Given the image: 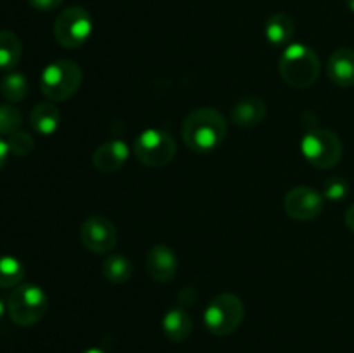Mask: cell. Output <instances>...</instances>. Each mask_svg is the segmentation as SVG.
I'll list each match as a JSON object with an SVG mask.
<instances>
[{"mask_svg":"<svg viewBox=\"0 0 354 353\" xmlns=\"http://www.w3.org/2000/svg\"><path fill=\"white\" fill-rule=\"evenodd\" d=\"M23 57V42L14 31L0 30V69L12 71Z\"/></svg>","mask_w":354,"mask_h":353,"instance_id":"ac0fdd59","label":"cell"},{"mask_svg":"<svg viewBox=\"0 0 354 353\" xmlns=\"http://www.w3.org/2000/svg\"><path fill=\"white\" fill-rule=\"evenodd\" d=\"M28 78L19 71H9L0 82V92L9 102H21L28 96Z\"/></svg>","mask_w":354,"mask_h":353,"instance_id":"ffe728a7","label":"cell"},{"mask_svg":"<svg viewBox=\"0 0 354 353\" xmlns=\"http://www.w3.org/2000/svg\"><path fill=\"white\" fill-rule=\"evenodd\" d=\"M23 113L12 102L0 104V135H10L21 130Z\"/></svg>","mask_w":354,"mask_h":353,"instance_id":"7402d4cb","label":"cell"},{"mask_svg":"<svg viewBox=\"0 0 354 353\" xmlns=\"http://www.w3.org/2000/svg\"><path fill=\"white\" fill-rule=\"evenodd\" d=\"M9 154H10V149H9V144H7V138H3L2 135H0V170L6 166Z\"/></svg>","mask_w":354,"mask_h":353,"instance_id":"4316f807","label":"cell"},{"mask_svg":"<svg viewBox=\"0 0 354 353\" xmlns=\"http://www.w3.org/2000/svg\"><path fill=\"white\" fill-rule=\"evenodd\" d=\"M327 75L332 83L348 89L354 85V51L353 48H337L332 52L327 62Z\"/></svg>","mask_w":354,"mask_h":353,"instance_id":"4fadbf2b","label":"cell"},{"mask_svg":"<svg viewBox=\"0 0 354 353\" xmlns=\"http://www.w3.org/2000/svg\"><path fill=\"white\" fill-rule=\"evenodd\" d=\"M244 314V303L237 294L221 293L214 296L204 308L203 320L211 334L228 336L241 327Z\"/></svg>","mask_w":354,"mask_h":353,"instance_id":"8992f818","label":"cell"},{"mask_svg":"<svg viewBox=\"0 0 354 353\" xmlns=\"http://www.w3.org/2000/svg\"><path fill=\"white\" fill-rule=\"evenodd\" d=\"M162 332H165L166 338L173 343H183L185 339H189V336L192 334V318H190L187 308L180 307L169 308L161 320Z\"/></svg>","mask_w":354,"mask_h":353,"instance_id":"5bb4252c","label":"cell"},{"mask_svg":"<svg viewBox=\"0 0 354 353\" xmlns=\"http://www.w3.org/2000/svg\"><path fill=\"white\" fill-rule=\"evenodd\" d=\"M349 183L342 176H328L324 182V197L328 201H341L348 196Z\"/></svg>","mask_w":354,"mask_h":353,"instance_id":"cb8c5ba5","label":"cell"},{"mask_svg":"<svg viewBox=\"0 0 354 353\" xmlns=\"http://www.w3.org/2000/svg\"><path fill=\"white\" fill-rule=\"evenodd\" d=\"M82 353H107V352H106V350H102V348H97V346H92V348L83 350Z\"/></svg>","mask_w":354,"mask_h":353,"instance_id":"f1b7e54d","label":"cell"},{"mask_svg":"<svg viewBox=\"0 0 354 353\" xmlns=\"http://www.w3.org/2000/svg\"><path fill=\"white\" fill-rule=\"evenodd\" d=\"M324 206V194L310 185L294 187L283 197V210L296 221L315 220V218L320 217Z\"/></svg>","mask_w":354,"mask_h":353,"instance_id":"9c48e42d","label":"cell"},{"mask_svg":"<svg viewBox=\"0 0 354 353\" xmlns=\"http://www.w3.org/2000/svg\"><path fill=\"white\" fill-rule=\"evenodd\" d=\"M178 300H180V303L187 305V307H189V305L196 303L197 293L192 289V287L187 286V287H183V289L178 293Z\"/></svg>","mask_w":354,"mask_h":353,"instance_id":"484cf974","label":"cell"},{"mask_svg":"<svg viewBox=\"0 0 354 353\" xmlns=\"http://www.w3.org/2000/svg\"><path fill=\"white\" fill-rule=\"evenodd\" d=\"M346 225H348V228L351 232H354V204L348 208V211H346Z\"/></svg>","mask_w":354,"mask_h":353,"instance_id":"83f0119b","label":"cell"},{"mask_svg":"<svg viewBox=\"0 0 354 353\" xmlns=\"http://www.w3.org/2000/svg\"><path fill=\"white\" fill-rule=\"evenodd\" d=\"M80 239L88 251L106 255L114 249L118 242V230L113 221L106 217H88L80 227Z\"/></svg>","mask_w":354,"mask_h":353,"instance_id":"30bf717a","label":"cell"},{"mask_svg":"<svg viewBox=\"0 0 354 353\" xmlns=\"http://www.w3.org/2000/svg\"><path fill=\"white\" fill-rule=\"evenodd\" d=\"M145 270L156 282H169L178 270V258L166 244H156L149 249Z\"/></svg>","mask_w":354,"mask_h":353,"instance_id":"8fae6325","label":"cell"},{"mask_svg":"<svg viewBox=\"0 0 354 353\" xmlns=\"http://www.w3.org/2000/svg\"><path fill=\"white\" fill-rule=\"evenodd\" d=\"M24 265L12 255L0 256V287L19 286L24 277Z\"/></svg>","mask_w":354,"mask_h":353,"instance_id":"44dd1931","label":"cell"},{"mask_svg":"<svg viewBox=\"0 0 354 353\" xmlns=\"http://www.w3.org/2000/svg\"><path fill=\"white\" fill-rule=\"evenodd\" d=\"M301 154L308 165L318 170H330L339 165L344 154V147L335 132L327 128L308 130L301 138Z\"/></svg>","mask_w":354,"mask_h":353,"instance_id":"277c9868","label":"cell"},{"mask_svg":"<svg viewBox=\"0 0 354 353\" xmlns=\"http://www.w3.org/2000/svg\"><path fill=\"white\" fill-rule=\"evenodd\" d=\"M83 71L78 62L71 59H57L44 68L40 75V90L48 100L62 102L78 92L82 87Z\"/></svg>","mask_w":354,"mask_h":353,"instance_id":"3957f363","label":"cell"},{"mask_svg":"<svg viewBox=\"0 0 354 353\" xmlns=\"http://www.w3.org/2000/svg\"><path fill=\"white\" fill-rule=\"evenodd\" d=\"M265 37L275 47H287L294 37V21L289 14L277 12L266 19Z\"/></svg>","mask_w":354,"mask_h":353,"instance_id":"e0dca14e","label":"cell"},{"mask_svg":"<svg viewBox=\"0 0 354 353\" xmlns=\"http://www.w3.org/2000/svg\"><path fill=\"white\" fill-rule=\"evenodd\" d=\"M30 125L37 134L44 137L54 135L61 125V113L52 102H40L31 109Z\"/></svg>","mask_w":354,"mask_h":353,"instance_id":"2e32d148","label":"cell"},{"mask_svg":"<svg viewBox=\"0 0 354 353\" xmlns=\"http://www.w3.org/2000/svg\"><path fill=\"white\" fill-rule=\"evenodd\" d=\"M279 71L287 85L308 89L320 76V59L308 45L289 44L279 59Z\"/></svg>","mask_w":354,"mask_h":353,"instance_id":"7a4b0ae2","label":"cell"},{"mask_svg":"<svg viewBox=\"0 0 354 353\" xmlns=\"http://www.w3.org/2000/svg\"><path fill=\"white\" fill-rule=\"evenodd\" d=\"M266 116V104L261 97L249 96L239 100L230 111V120L237 127H256Z\"/></svg>","mask_w":354,"mask_h":353,"instance_id":"9a60e30c","label":"cell"},{"mask_svg":"<svg viewBox=\"0 0 354 353\" xmlns=\"http://www.w3.org/2000/svg\"><path fill=\"white\" fill-rule=\"evenodd\" d=\"M48 310V296L37 284H19L7 300V314L17 325H33L45 317Z\"/></svg>","mask_w":354,"mask_h":353,"instance_id":"5b68a950","label":"cell"},{"mask_svg":"<svg viewBox=\"0 0 354 353\" xmlns=\"http://www.w3.org/2000/svg\"><path fill=\"white\" fill-rule=\"evenodd\" d=\"M128 156H130V149H128L127 142L114 138V141L104 142L95 149L92 163L99 172L113 173L118 172L128 161Z\"/></svg>","mask_w":354,"mask_h":353,"instance_id":"7c38bea8","label":"cell"},{"mask_svg":"<svg viewBox=\"0 0 354 353\" xmlns=\"http://www.w3.org/2000/svg\"><path fill=\"white\" fill-rule=\"evenodd\" d=\"M133 152L142 165L162 168L175 158L176 142L169 132L161 128H147L135 138Z\"/></svg>","mask_w":354,"mask_h":353,"instance_id":"52a82bcc","label":"cell"},{"mask_svg":"<svg viewBox=\"0 0 354 353\" xmlns=\"http://www.w3.org/2000/svg\"><path fill=\"white\" fill-rule=\"evenodd\" d=\"M346 3H348L349 10H351V12L354 14V0H346Z\"/></svg>","mask_w":354,"mask_h":353,"instance_id":"4dcf8cb0","label":"cell"},{"mask_svg":"<svg viewBox=\"0 0 354 353\" xmlns=\"http://www.w3.org/2000/svg\"><path fill=\"white\" fill-rule=\"evenodd\" d=\"M7 144H9L10 154L14 156H28L35 149V141L28 132L17 130L14 134L7 135Z\"/></svg>","mask_w":354,"mask_h":353,"instance_id":"603a6c76","label":"cell"},{"mask_svg":"<svg viewBox=\"0 0 354 353\" xmlns=\"http://www.w3.org/2000/svg\"><path fill=\"white\" fill-rule=\"evenodd\" d=\"M64 0H28L33 9L40 10V12H50V10H55L57 7H61V3Z\"/></svg>","mask_w":354,"mask_h":353,"instance_id":"d4e9b609","label":"cell"},{"mask_svg":"<svg viewBox=\"0 0 354 353\" xmlns=\"http://www.w3.org/2000/svg\"><path fill=\"white\" fill-rule=\"evenodd\" d=\"M228 134V121L214 107H197L190 111L182 125V138L187 147L197 154H207L223 144Z\"/></svg>","mask_w":354,"mask_h":353,"instance_id":"6da1fadb","label":"cell"},{"mask_svg":"<svg viewBox=\"0 0 354 353\" xmlns=\"http://www.w3.org/2000/svg\"><path fill=\"white\" fill-rule=\"evenodd\" d=\"M102 273L109 282L124 284L133 273V265L130 258L123 255H109L102 262Z\"/></svg>","mask_w":354,"mask_h":353,"instance_id":"d6986e66","label":"cell"},{"mask_svg":"<svg viewBox=\"0 0 354 353\" xmlns=\"http://www.w3.org/2000/svg\"><path fill=\"white\" fill-rule=\"evenodd\" d=\"M6 311H7V303L2 300V298H0V320H2V318H3Z\"/></svg>","mask_w":354,"mask_h":353,"instance_id":"f546056e","label":"cell"},{"mask_svg":"<svg viewBox=\"0 0 354 353\" xmlns=\"http://www.w3.org/2000/svg\"><path fill=\"white\" fill-rule=\"evenodd\" d=\"M92 31V16L82 6L68 7L55 17L54 38L64 48H80L86 44Z\"/></svg>","mask_w":354,"mask_h":353,"instance_id":"ba28073f","label":"cell"}]
</instances>
